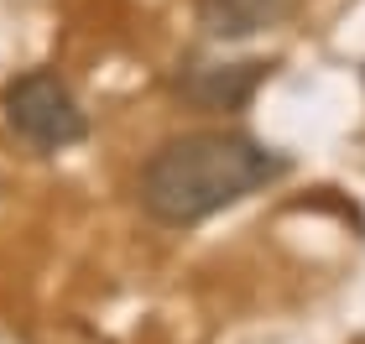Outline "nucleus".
Instances as JSON below:
<instances>
[{
    "label": "nucleus",
    "instance_id": "obj_2",
    "mask_svg": "<svg viewBox=\"0 0 365 344\" xmlns=\"http://www.w3.org/2000/svg\"><path fill=\"white\" fill-rule=\"evenodd\" d=\"M6 120L21 141L42 146V152H63V146L84 141V130H89V120H84V110H78V100L68 94V84H63L58 73H47V68L11 84Z\"/></svg>",
    "mask_w": 365,
    "mask_h": 344
},
{
    "label": "nucleus",
    "instance_id": "obj_4",
    "mask_svg": "<svg viewBox=\"0 0 365 344\" xmlns=\"http://www.w3.org/2000/svg\"><path fill=\"white\" fill-rule=\"evenodd\" d=\"M261 84V63H235V68H198V78L188 84V94L198 105H240L245 94Z\"/></svg>",
    "mask_w": 365,
    "mask_h": 344
},
{
    "label": "nucleus",
    "instance_id": "obj_3",
    "mask_svg": "<svg viewBox=\"0 0 365 344\" xmlns=\"http://www.w3.org/2000/svg\"><path fill=\"white\" fill-rule=\"evenodd\" d=\"M297 0H198V21L214 37H256L277 21H287Z\"/></svg>",
    "mask_w": 365,
    "mask_h": 344
},
{
    "label": "nucleus",
    "instance_id": "obj_1",
    "mask_svg": "<svg viewBox=\"0 0 365 344\" xmlns=\"http://www.w3.org/2000/svg\"><path fill=\"white\" fill-rule=\"evenodd\" d=\"M287 162L235 130H193L168 141L141 172V204L162 224H198L277 183Z\"/></svg>",
    "mask_w": 365,
    "mask_h": 344
}]
</instances>
